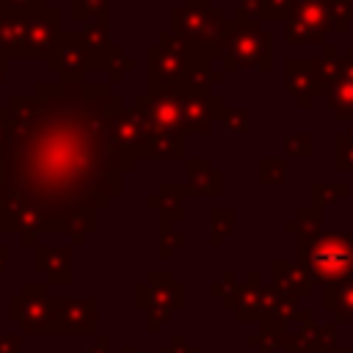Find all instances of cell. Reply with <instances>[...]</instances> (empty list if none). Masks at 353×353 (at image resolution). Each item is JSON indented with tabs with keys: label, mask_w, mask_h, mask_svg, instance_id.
<instances>
[{
	"label": "cell",
	"mask_w": 353,
	"mask_h": 353,
	"mask_svg": "<svg viewBox=\"0 0 353 353\" xmlns=\"http://www.w3.org/2000/svg\"><path fill=\"white\" fill-rule=\"evenodd\" d=\"M171 25H174V33L190 47L193 72L207 69L212 58L223 55L229 19L210 0H185L182 6L174 8Z\"/></svg>",
	"instance_id": "6da1fadb"
},
{
	"label": "cell",
	"mask_w": 353,
	"mask_h": 353,
	"mask_svg": "<svg viewBox=\"0 0 353 353\" xmlns=\"http://www.w3.org/2000/svg\"><path fill=\"white\" fill-rule=\"evenodd\" d=\"M270 55H273V36L262 30L256 19L234 17L226 25L223 69H237V66L270 69Z\"/></svg>",
	"instance_id": "7a4b0ae2"
},
{
	"label": "cell",
	"mask_w": 353,
	"mask_h": 353,
	"mask_svg": "<svg viewBox=\"0 0 353 353\" xmlns=\"http://www.w3.org/2000/svg\"><path fill=\"white\" fill-rule=\"evenodd\" d=\"M61 41V11L50 3L36 6L25 17V44L22 58H50L55 44Z\"/></svg>",
	"instance_id": "3957f363"
},
{
	"label": "cell",
	"mask_w": 353,
	"mask_h": 353,
	"mask_svg": "<svg viewBox=\"0 0 353 353\" xmlns=\"http://www.w3.org/2000/svg\"><path fill=\"white\" fill-rule=\"evenodd\" d=\"M47 69L63 74L66 80H77L85 69H91V58L80 33H61V41L47 58Z\"/></svg>",
	"instance_id": "277c9868"
},
{
	"label": "cell",
	"mask_w": 353,
	"mask_h": 353,
	"mask_svg": "<svg viewBox=\"0 0 353 353\" xmlns=\"http://www.w3.org/2000/svg\"><path fill=\"white\" fill-rule=\"evenodd\" d=\"M287 88L292 94H317L323 88L317 61H287Z\"/></svg>",
	"instance_id": "5b68a950"
},
{
	"label": "cell",
	"mask_w": 353,
	"mask_h": 353,
	"mask_svg": "<svg viewBox=\"0 0 353 353\" xmlns=\"http://www.w3.org/2000/svg\"><path fill=\"white\" fill-rule=\"evenodd\" d=\"M25 17H28V14L6 11V25H3V36H0V55H6V58H22Z\"/></svg>",
	"instance_id": "8992f818"
},
{
	"label": "cell",
	"mask_w": 353,
	"mask_h": 353,
	"mask_svg": "<svg viewBox=\"0 0 353 353\" xmlns=\"http://www.w3.org/2000/svg\"><path fill=\"white\" fill-rule=\"evenodd\" d=\"M328 33H323L320 28L314 25H306L295 17H287L284 19V44L295 47V44H306V47H314V44H323Z\"/></svg>",
	"instance_id": "52a82bcc"
},
{
	"label": "cell",
	"mask_w": 353,
	"mask_h": 353,
	"mask_svg": "<svg viewBox=\"0 0 353 353\" xmlns=\"http://www.w3.org/2000/svg\"><path fill=\"white\" fill-rule=\"evenodd\" d=\"M110 0H72V19L74 22H85V19H97L102 14H110Z\"/></svg>",
	"instance_id": "ba28073f"
},
{
	"label": "cell",
	"mask_w": 353,
	"mask_h": 353,
	"mask_svg": "<svg viewBox=\"0 0 353 353\" xmlns=\"http://www.w3.org/2000/svg\"><path fill=\"white\" fill-rule=\"evenodd\" d=\"M234 17H240V19H256V22H268L265 0H237V11H234Z\"/></svg>",
	"instance_id": "9c48e42d"
},
{
	"label": "cell",
	"mask_w": 353,
	"mask_h": 353,
	"mask_svg": "<svg viewBox=\"0 0 353 353\" xmlns=\"http://www.w3.org/2000/svg\"><path fill=\"white\" fill-rule=\"evenodd\" d=\"M292 3H295V0H265L268 22H270V19H279V22H284V19L290 17V11H292Z\"/></svg>",
	"instance_id": "30bf717a"
},
{
	"label": "cell",
	"mask_w": 353,
	"mask_h": 353,
	"mask_svg": "<svg viewBox=\"0 0 353 353\" xmlns=\"http://www.w3.org/2000/svg\"><path fill=\"white\" fill-rule=\"evenodd\" d=\"M41 3H47V0H0V8L3 11H14V14H28Z\"/></svg>",
	"instance_id": "8fae6325"
},
{
	"label": "cell",
	"mask_w": 353,
	"mask_h": 353,
	"mask_svg": "<svg viewBox=\"0 0 353 353\" xmlns=\"http://www.w3.org/2000/svg\"><path fill=\"white\" fill-rule=\"evenodd\" d=\"M6 66H8V58H6V55H0V83L6 80Z\"/></svg>",
	"instance_id": "7c38bea8"
},
{
	"label": "cell",
	"mask_w": 353,
	"mask_h": 353,
	"mask_svg": "<svg viewBox=\"0 0 353 353\" xmlns=\"http://www.w3.org/2000/svg\"><path fill=\"white\" fill-rule=\"evenodd\" d=\"M3 25H6V11L0 8V36H3Z\"/></svg>",
	"instance_id": "4fadbf2b"
}]
</instances>
